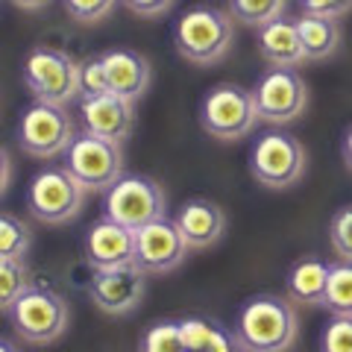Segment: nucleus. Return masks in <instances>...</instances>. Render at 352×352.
<instances>
[{
    "label": "nucleus",
    "mask_w": 352,
    "mask_h": 352,
    "mask_svg": "<svg viewBox=\"0 0 352 352\" xmlns=\"http://www.w3.org/2000/svg\"><path fill=\"white\" fill-rule=\"evenodd\" d=\"M120 3L138 18H162L176 0H120Z\"/></svg>",
    "instance_id": "2f4dec72"
},
{
    "label": "nucleus",
    "mask_w": 352,
    "mask_h": 352,
    "mask_svg": "<svg viewBox=\"0 0 352 352\" xmlns=\"http://www.w3.org/2000/svg\"><path fill=\"white\" fill-rule=\"evenodd\" d=\"M173 44L191 65H217L235 44V18L217 6H191L176 18Z\"/></svg>",
    "instance_id": "f03ea898"
},
{
    "label": "nucleus",
    "mask_w": 352,
    "mask_h": 352,
    "mask_svg": "<svg viewBox=\"0 0 352 352\" xmlns=\"http://www.w3.org/2000/svg\"><path fill=\"white\" fill-rule=\"evenodd\" d=\"M300 9L308 15H323V18H344L352 12V0H300Z\"/></svg>",
    "instance_id": "7c9ffc66"
},
{
    "label": "nucleus",
    "mask_w": 352,
    "mask_h": 352,
    "mask_svg": "<svg viewBox=\"0 0 352 352\" xmlns=\"http://www.w3.org/2000/svg\"><path fill=\"white\" fill-rule=\"evenodd\" d=\"M323 308H329L332 314L352 317V261H335L332 264Z\"/></svg>",
    "instance_id": "b1692460"
},
{
    "label": "nucleus",
    "mask_w": 352,
    "mask_h": 352,
    "mask_svg": "<svg viewBox=\"0 0 352 352\" xmlns=\"http://www.w3.org/2000/svg\"><path fill=\"white\" fill-rule=\"evenodd\" d=\"M24 82L36 100L68 106L80 97V65L62 50L36 47L24 59Z\"/></svg>",
    "instance_id": "6e6552de"
},
{
    "label": "nucleus",
    "mask_w": 352,
    "mask_h": 352,
    "mask_svg": "<svg viewBox=\"0 0 352 352\" xmlns=\"http://www.w3.org/2000/svg\"><path fill=\"white\" fill-rule=\"evenodd\" d=\"M305 168H308V153L302 141H296V135H291V132L282 129L264 132L250 150L252 179L270 191L294 188L305 176Z\"/></svg>",
    "instance_id": "7ed1b4c3"
},
{
    "label": "nucleus",
    "mask_w": 352,
    "mask_h": 352,
    "mask_svg": "<svg viewBox=\"0 0 352 352\" xmlns=\"http://www.w3.org/2000/svg\"><path fill=\"white\" fill-rule=\"evenodd\" d=\"M329 244L340 261H352V203L338 208L329 220Z\"/></svg>",
    "instance_id": "bb28decb"
},
{
    "label": "nucleus",
    "mask_w": 352,
    "mask_h": 352,
    "mask_svg": "<svg viewBox=\"0 0 352 352\" xmlns=\"http://www.w3.org/2000/svg\"><path fill=\"white\" fill-rule=\"evenodd\" d=\"M85 258L94 270H112L135 264V232L118 220H97L85 235Z\"/></svg>",
    "instance_id": "2eb2a0df"
},
{
    "label": "nucleus",
    "mask_w": 352,
    "mask_h": 352,
    "mask_svg": "<svg viewBox=\"0 0 352 352\" xmlns=\"http://www.w3.org/2000/svg\"><path fill=\"white\" fill-rule=\"evenodd\" d=\"M329 270L332 264L320 258H296L285 276V291L288 300L296 305H326V288H329Z\"/></svg>",
    "instance_id": "6ab92c4d"
},
{
    "label": "nucleus",
    "mask_w": 352,
    "mask_h": 352,
    "mask_svg": "<svg viewBox=\"0 0 352 352\" xmlns=\"http://www.w3.org/2000/svg\"><path fill=\"white\" fill-rule=\"evenodd\" d=\"M285 9H288V0H229L226 3V12L235 18V24H247L256 30L282 18Z\"/></svg>",
    "instance_id": "4be33fe9"
},
{
    "label": "nucleus",
    "mask_w": 352,
    "mask_h": 352,
    "mask_svg": "<svg viewBox=\"0 0 352 352\" xmlns=\"http://www.w3.org/2000/svg\"><path fill=\"white\" fill-rule=\"evenodd\" d=\"M340 156H344V164L352 170V126H346L344 141H340Z\"/></svg>",
    "instance_id": "473e14b6"
},
{
    "label": "nucleus",
    "mask_w": 352,
    "mask_h": 352,
    "mask_svg": "<svg viewBox=\"0 0 352 352\" xmlns=\"http://www.w3.org/2000/svg\"><path fill=\"white\" fill-rule=\"evenodd\" d=\"M32 244V232L24 220L3 212L0 214V258H24Z\"/></svg>",
    "instance_id": "393cba45"
},
{
    "label": "nucleus",
    "mask_w": 352,
    "mask_h": 352,
    "mask_svg": "<svg viewBox=\"0 0 352 352\" xmlns=\"http://www.w3.org/2000/svg\"><path fill=\"white\" fill-rule=\"evenodd\" d=\"M65 168L76 176L85 191H109L124 176V150L118 141L82 129L65 153Z\"/></svg>",
    "instance_id": "0eeeda50"
},
{
    "label": "nucleus",
    "mask_w": 352,
    "mask_h": 352,
    "mask_svg": "<svg viewBox=\"0 0 352 352\" xmlns=\"http://www.w3.org/2000/svg\"><path fill=\"white\" fill-rule=\"evenodd\" d=\"M74 138H76V124L65 106L36 100L21 115L18 144L36 159H56L59 153H68Z\"/></svg>",
    "instance_id": "1a4fd4ad"
},
{
    "label": "nucleus",
    "mask_w": 352,
    "mask_h": 352,
    "mask_svg": "<svg viewBox=\"0 0 352 352\" xmlns=\"http://www.w3.org/2000/svg\"><path fill=\"white\" fill-rule=\"evenodd\" d=\"M176 226L185 238V244L191 250H206L217 244L226 232V214L217 203L206 200V197H194V200H185L182 208L176 212Z\"/></svg>",
    "instance_id": "dca6fc26"
},
{
    "label": "nucleus",
    "mask_w": 352,
    "mask_h": 352,
    "mask_svg": "<svg viewBox=\"0 0 352 352\" xmlns=\"http://www.w3.org/2000/svg\"><path fill=\"white\" fill-rule=\"evenodd\" d=\"M258 109L252 100V88L220 82L208 88L200 103V124L217 141H241L258 124Z\"/></svg>",
    "instance_id": "20e7f679"
},
{
    "label": "nucleus",
    "mask_w": 352,
    "mask_h": 352,
    "mask_svg": "<svg viewBox=\"0 0 352 352\" xmlns=\"http://www.w3.org/2000/svg\"><path fill=\"white\" fill-rule=\"evenodd\" d=\"M12 326L21 340L27 344H53L56 338L65 335L71 323V308L50 288H30L21 300L12 305Z\"/></svg>",
    "instance_id": "9d476101"
},
{
    "label": "nucleus",
    "mask_w": 352,
    "mask_h": 352,
    "mask_svg": "<svg viewBox=\"0 0 352 352\" xmlns=\"http://www.w3.org/2000/svg\"><path fill=\"white\" fill-rule=\"evenodd\" d=\"M109 91V80H106V68L103 59H88L80 65V97H91V94H106Z\"/></svg>",
    "instance_id": "c756f323"
},
{
    "label": "nucleus",
    "mask_w": 352,
    "mask_h": 352,
    "mask_svg": "<svg viewBox=\"0 0 352 352\" xmlns=\"http://www.w3.org/2000/svg\"><path fill=\"white\" fill-rule=\"evenodd\" d=\"M300 335V311L294 300L258 294L238 311L235 338L244 352H288Z\"/></svg>",
    "instance_id": "f257e3e1"
},
{
    "label": "nucleus",
    "mask_w": 352,
    "mask_h": 352,
    "mask_svg": "<svg viewBox=\"0 0 352 352\" xmlns=\"http://www.w3.org/2000/svg\"><path fill=\"white\" fill-rule=\"evenodd\" d=\"M320 352H352V317L335 314L332 320L323 326Z\"/></svg>",
    "instance_id": "c85d7f7f"
},
{
    "label": "nucleus",
    "mask_w": 352,
    "mask_h": 352,
    "mask_svg": "<svg viewBox=\"0 0 352 352\" xmlns=\"http://www.w3.org/2000/svg\"><path fill=\"white\" fill-rule=\"evenodd\" d=\"M138 352H188L182 338V326L179 320H162L153 323L144 338H141Z\"/></svg>",
    "instance_id": "a878e982"
},
{
    "label": "nucleus",
    "mask_w": 352,
    "mask_h": 352,
    "mask_svg": "<svg viewBox=\"0 0 352 352\" xmlns=\"http://www.w3.org/2000/svg\"><path fill=\"white\" fill-rule=\"evenodd\" d=\"M85 188L68 168L38 170L27 185V212L47 226H62L82 212Z\"/></svg>",
    "instance_id": "423d86ee"
},
{
    "label": "nucleus",
    "mask_w": 352,
    "mask_h": 352,
    "mask_svg": "<svg viewBox=\"0 0 352 352\" xmlns=\"http://www.w3.org/2000/svg\"><path fill=\"white\" fill-rule=\"evenodd\" d=\"M179 326L188 352H244L235 332L229 335L226 329H220L206 317H185V320H179Z\"/></svg>",
    "instance_id": "412c9836"
},
{
    "label": "nucleus",
    "mask_w": 352,
    "mask_h": 352,
    "mask_svg": "<svg viewBox=\"0 0 352 352\" xmlns=\"http://www.w3.org/2000/svg\"><path fill=\"white\" fill-rule=\"evenodd\" d=\"M15 9H24V12H36V9H44L50 0H9Z\"/></svg>",
    "instance_id": "72a5a7b5"
},
{
    "label": "nucleus",
    "mask_w": 352,
    "mask_h": 352,
    "mask_svg": "<svg viewBox=\"0 0 352 352\" xmlns=\"http://www.w3.org/2000/svg\"><path fill=\"white\" fill-rule=\"evenodd\" d=\"M258 53L270 68H300L305 62V50L296 18L282 15L270 24H264L258 30Z\"/></svg>",
    "instance_id": "a211bd4d"
},
{
    "label": "nucleus",
    "mask_w": 352,
    "mask_h": 352,
    "mask_svg": "<svg viewBox=\"0 0 352 352\" xmlns=\"http://www.w3.org/2000/svg\"><path fill=\"white\" fill-rule=\"evenodd\" d=\"M296 27H300L305 62H326V59H332L338 53V47H340V38H344L338 18H323V15L302 12L300 18H296Z\"/></svg>",
    "instance_id": "aec40b11"
},
{
    "label": "nucleus",
    "mask_w": 352,
    "mask_h": 352,
    "mask_svg": "<svg viewBox=\"0 0 352 352\" xmlns=\"http://www.w3.org/2000/svg\"><path fill=\"white\" fill-rule=\"evenodd\" d=\"M258 118L267 124H291L308 109V85L296 68H270L252 85Z\"/></svg>",
    "instance_id": "9b49d317"
},
{
    "label": "nucleus",
    "mask_w": 352,
    "mask_h": 352,
    "mask_svg": "<svg viewBox=\"0 0 352 352\" xmlns=\"http://www.w3.org/2000/svg\"><path fill=\"white\" fill-rule=\"evenodd\" d=\"M120 0H65V12L82 27H94L115 12Z\"/></svg>",
    "instance_id": "cd10ccee"
},
{
    "label": "nucleus",
    "mask_w": 352,
    "mask_h": 352,
    "mask_svg": "<svg viewBox=\"0 0 352 352\" xmlns=\"http://www.w3.org/2000/svg\"><path fill=\"white\" fill-rule=\"evenodd\" d=\"M106 217L124 223L132 232L153 220L168 217V194L162 185L144 173H126L106 191Z\"/></svg>",
    "instance_id": "39448f33"
},
{
    "label": "nucleus",
    "mask_w": 352,
    "mask_h": 352,
    "mask_svg": "<svg viewBox=\"0 0 352 352\" xmlns=\"http://www.w3.org/2000/svg\"><path fill=\"white\" fill-rule=\"evenodd\" d=\"M188 250L176 220H153L135 232V267L144 273H170L188 258Z\"/></svg>",
    "instance_id": "f8f14e48"
},
{
    "label": "nucleus",
    "mask_w": 352,
    "mask_h": 352,
    "mask_svg": "<svg viewBox=\"0 0 352 352\" xmlns=\"http://www.w3.org/2000/svg\"><path fill=\"white\" fill-rule=\"evenodd\" d=\"M32 288L24 258H0V308L9 314L12 305Z\"/></svg>",
    "instance_id": "5701e85b"
},
{
    "label": "nucleus",
    "mask_w": 352,
    "mask_h": 352,
    "mask_svg": "<svg viewBox=\"0 0 352 352\" xmlns=\"http://www.w3.org/2000/svg\"><path fill=\"white\" fill-rule=\"evenodd\" d=\"M0 352H21V349L15 346L12 338H3V340H0Z\"/></svg>",
    "instance_id": "f704fd0d"
},
{
    "label": "nucleus",
    "mask_w": 352,
    "mask_h": 352,
    "mask_svg": "<svg viewBox=\"0 0 352 352\" xmlns=\"http://www.w3.org/2000/svg\"><path fill=\"white\" fill-rule=\"evenodd\" d=\"M80 120H82V129L91 132V135L124 144L132 135V126H135V103L124 100V97H118L112 91L82 97Z\"/></svg>",
    "instance_id": "4468645a"
},
{
    "label": "nucleus",
    "mask_w": 352,
    "mask_h": 352,
    "mask_svg": "<svg viewBox=\"0 0 352 352\" xmlns=\"http://www.w3.org/2000/svg\"><path fill=\"white\" fill-rule=\"evenodd\" d=\"M103 68L109 80V91L124 100H141L150 88V62L135 50L115 47L103 53Z\"/></svg>",
    "instance_id": "f3484780"
},
{
    "label": "nucleus",
    "mask_w": 352,
    "mask_h": 352,
    "mask_svg": "<svg viewBox=\"0 0 352 352\" xmlns=\"http://www.w3.org/2000/svg\"><path fill=\"white\" fill-rule=\"evenodd\" d=\"M144 270L135 264L126 267H112V270H94L91 285H88V296L100 308L103 314H129L135 311L144 300Z\"/></svg>",
    "instance_id": "ddd939ff"
}]
</instances>
